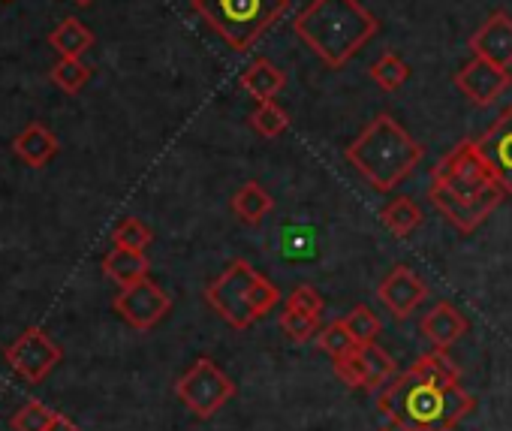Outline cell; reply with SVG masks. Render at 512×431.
Masks as SVG:
<instances>
[{
  "mask_svg": "<svg viewBox=\"0 0 512 431\" xmlns=\"http://www.w3.org/2000/svg\"><path fill=\"white\" fill-rule=\"evenodd\" d=\"M250 127L260 133V136H266V139H275V136L287 133L290 115L275 100H269V103H260V106L250 112Z\"/></svg>",
  "mask_w": 512,
  "mask_h": 431,
  "instance_id": "7402d4cb",
  "label": "cell"
},
{
  "mask_svg": "<svg viewBox=\"0 0 512 431\" xmlns=\"http://www.w3.org/2000/svg\"><path fill=\"white\" fill-rule=\"evenodd\" d=\"M293 31L326 67L341 70L380 31V22L359 0H311L296 16Z\"/></svg>",
  "mask_w": 512,
  "mask_h": 431,
  "instance_id": "3957f363",
  "label": "cell"
},
{
  "mask_svg": "<svg viewBox=\"0 0 512 431\" xmlns=\"http://www.w3.org/2000/svg\"><path fill=\"white\" fill-rule=\"evenodd\" d=\"M317 347H320L323 353H329L332 359H344V356H350L359 344H356V338L350 335V329H347V323H344V317H341V320H332L326 329L317 332Z\"/></svg>",
  "mask_w": 512,
  "mask_h": 431,
  "instance_id": "cb8c5ba5",
  "label": "cell"
},
{
  "mask_svg": "<svg viewBox=\"0 0 512 431\" xmlns=\"http://www.w3.org/2000/svg\"><path fill=\"white\" fill-rule=\"evenodd\" d=\"M73 4H79V7H88V4H94V0H73Z\"/></svg>",
  "mask_w": 512,
  "mask_h": 431,
  "instance_id": "d6a6232c",
  "label": "cell"
},
{
  "mask_svg": "<svg viewBox=\"0 0 512 431\" xmlns=\"http://www.w3.org/2000/svg\"><path fill=\"white\" fill-rule=\"evenodd\" d=\"M371 79L383 88V91H398L407 79H410V67L395 55V52H386L380 55L374 64H371Z\"/></svg>",
  "mask_w": 512,
  "mask_h": 431,
  "instance_id": "603a6c76",
  "label": "cell"
},
{
  "mask_svg": "<svg viewBox=\"0 0 512 431\" xmlns=\"http://www.w3.org/2000/svg\"><path fill=\"white\" fill-rule=\"evenodd\" d=\"M115 311L133 329L148 332L172 311V296L151 278H142L130 287H121V293L115 296Z\"/></svg>",
  "mask_w": 512,
  "mask_h": 431,
  "instance_id": "9c48e42d",
  "label": "cell"
},
{
  "mask_svg": "<svg viewBox=\"0 0 512 431\" xmlns=\"http://www.w3.org/2000/svg\"><path fill=\"white\" fill-rule=\"evenodd\" d=\"M175 395L196 419H211L235 398L232 377L208 356H199L175 383Z\"/></svg>",
  "mask_w": 512,
  "mask_h": 431,
  "instance_id": "8992f818",
  "label": "cell"
},
{
  "mask_svg": "<svg viewBox=\"0 0 512 431\" xmlns=\"http://www.w3.org/2000/svg\"><path fill=\"white\" fill-rule=\"evenodd\" d=\"M281 332L293 341V344H308L317 338L320 332V320L317 317H308V314H299V311H287L281 314Z\"/></svg>",
  "mask_w": 512,
  "mask_h": 431,
  "instance_id": "f1b7e54d",
  "label": "cell"
},
{
  "mask_svg": "<svg viewBox=\"0 0 512 431\" xmlns=\"http://www.w3.org/2000/svg\"><path fill=\"white\" fill-rule=\"evenodd\" d=\"M425 157V145L416 142L392 115H377L350 145V166L380 193L395 190Z\"/></svg>",
  "mask_w": 512,
  "mask_h": 431,
  "instance_id": "277c9868",
  "label": "cell"
},
{
  "mask_svg": "<svg viewBox=\"0 0 512 431\" xmlns=\"http://www.w3.org/2000/svg\"><path fill=\"white\" fill-rule=\"evenodd\" d=\"M52 431H82V428L76 422H70L67 416H58V422L52 425Z\"/></svg>",
  "mask_w": 512,
  "mask_h": 431,
  "instance_id": "1f68e13d",
  "label": "cell"
},
{
  "mask_svg": "<svg viewBox=\"0 0 512 431\" xmlns=\"http://www.w3.org/2000/svg\"><path fill=\"white\" fill-rule=\"evenodd\" d=\"M49 46H52L61 58H82V55L94 46V34H91L76 16H67V19L49 34Z\"/></svg>",
  "mask_w": 512,
  "mask_h": 431,
  "instance_id": "ffe728a7",
  "label": "cell"
},
{
  "mask_svg": "<svg viewBox=\"0 0 512 431\" xmlns=\"http://www.w3.org/2000/svg\"><path fill=\"white\" fill-rule=\"evenodd\" d=\"M190 7L232 52H247L287 13L290 0H190Z\"/></svg>",
  "mask_w": 512,
  "mask_h": 431,
  "instance_id": "5b68a950",
  "label": "cell"
},
{
  "mask_svg": "<svg viewBox=\"0 0 512 431\" xmlns=\"http://www.w3.org/2000/svg\"><path fill=\"white\" fill-rule=\"evenodd\" d=\"M377 299L380 305L395 317V320H407L425 299H428V284L407 266H395L377 287Z\"/></svg>",
  "mask_w": 512,
  "mask_h": 431,
  "instance_id": "7c38bea8",
  "label": "cell"
},
{
  "mask_svg": "<svg viewBox=\"0 0 512 431\" xmlns=\"http://www.w3.org/2000/svg\"><path fill=\"white\" fill-rule=\"evenodd\" d=\"M359 356V365H362V389H377V386H386L389 377L395 374V359L374 344H365L356 350Z\"/></svg>",
  "mask_w": 512,
  "mask_h": 431,
  "instance_id": "44dd1931",
  "label": "cell"
},
{
  "mask_svg": "<svg viewBox=\"0 0 512 431\" xmlns=\"http://www.w3.org/2000/svg\"><path fill=\"white\" fill-rule=\"evenodd\" d=\"M380 221H383V227H386L392 236L407 239V236H413V233L425 224V214H422V208H419L410 196H398V199H392L389 205H383Z\"/></svg>",
  "mask_w": 512,
  "mask_h": 431,
  "instance_id": "d6986e66",
  "label": "cell"
},
{
  "mask_svg": "<svg viewBox=\"0 0 512 431\" xmlns=\"http://www.w3.org/2000/svg\"><path fill=\"white\" fill-rule=\"evenodd\" d=\"M58 410L46 407L43 401H28L16 416H13V428L16 431H52V425L58 422Z\"/></svg>",
  "mask_w": 512,
  "mask_h": 431,
  "instance_id": "4316f807",
  "label": "cell"
},
{
  "mask_svg": "<svg viewBox=\"0 0 512 431\" xmlns=\"http://www.w3.org/2000/svg\"><path fill=\"white\" fill-rule=\"evenodd\" d=\"M503 196V187L494 181L488 163L476 151V139H461L431 169L428 199L464 236L476 233L491 218Z\"/></svg>",
  "mask_w": 512,
  "mask_h": 431,
  "instance_id": "7a4b0ae2",
  "label": "cell"
},
{
  "mask_svg": "<svg viewBox=\"0 0 512 431\" xmlns=\"http://www.w3.org/2000/svg\"><path fill=\"white\" fill-rule=\"evenodd\" d=\"M58 136L43 127V124H28L16 139H13V151L28 163V166H46L55 154H58Z\"/></svg>",
  "mask_w": 512,
  "mask_h": 431,
  "instance_id": "e0dca14e",
  "label": "cell"
},
{
  "mask_svg": "<svg viewBox=\"0 0 512 431\" xmlns=\"http://www.w3.org/2000/svg\"><path fill=\"white\" fill-rule=\"evenodd\" d=\"M103 272H106V278H112L118 287H130V284L148 278L151 266H148V257H145L142 251L112 248V251L103 257Z\"/></svg>",
  "mask_w": 512,
  "mask_h": 431,
  "instance_id": "ac0fdd59",
  "label": "cell"
},
{
  "mask_svg": "<svg viewBox=\"0 0 512 431\" xmlns=\"http://www.w3.org/2000/svg\"><path fill=\"white\" fill-rule=\"evenodd\" d=\"M473 58H485L497 67H512V16L497 10L491 13L473 34H470Z\"/></svg>",
  "mask_w": 512,
  "mask_h": 431,
  "instance_id": "4fadbf2b",
  "label": "cell"
},
{
  "mask_svg": "<svg viewBox=\"0 0 512 431\" xmlns=\"http://www.w3.org/2000/svg\"><path fill=\"white\" fill-rule=\"evenodd\" d=\"M476 151L488 163L503 193L512 196V106H506L497 121L476 139Z\"/></svg>",
  "mask_w": 512,
  "mask_h": 431,
  "instance_id": "30bf717a",
  "label": "cell"
},
{
  "mask_svg": "<svg viewBox=\"0 0 512 431\" xmlns=\"http://www.w3.org/2000/svg\"><path fill=\"white\" fill-rule=\"evenodd\" d=\"M61 347L37 326L25 329L10 347H7V362L10 368L25 377L28 383H40L52 374V368L61 362Z\"/></svg>",
  "mask_w": 512,
  "mask_h": 431,
  "instance_id": "ba28073f",
  "label": "cell"
},
{
  "mask_svg": "<svg viewBox=\"0 0 512 431\" xmlns=\"http://www.w3.org/2000/svg\"><path fill=\"white\" fill-rule=\"evenodd\" d=\"M91 79V67L82 58H61L52 70V82L64 91V94H76L88 85Z\"/></svg>",
  "mask_w": 512,
  "mask_h": 431,
  "instance_id": "d4e9b609",
  "label": "cell"
},
{
  "mask_svg": "<svg viewBox=\"0 0 512 431\" xmlns=\"http://www.w3.org/2000/svg\"><path fill=\"white\" fill-rule=\"evenodd\" d=\"M260 278L250 263L232 260L220 278L205 287V302L217 317H223L232 329H250L256 323L253 314V284Z\"/></svg>",
  "mask_w": 512,
  "mask_h": 431,
  "instance_id": "52a82bcc",
  "label": "cell"
},
{
  "mask_svg": "<svg viewBox=\"0 0 512 431\" xmlns=\"http://www.w3.org/2000/svg\"><path fill=\"white\" fill-rule=\"evenodd\" d=\"M422 338L434 347V350H449L452 344H458L467 332V317L452 305V302H437L419 323Z\"/></svg>",
  "mask_w": 512,
  "mask_h": 431,
  "instance_id": "5bb4252c",
  "label": "cell"
},
{
  "mask_svg": "<svg viewBox=\"0 0 512 431\" xmlns=\"http://www.w3.org/2000/svg\"><path fill=\"white\" fill-rule=\"evenodd\" d=\"M344 323H347V329H350V335L356 338L359 347L374 344L377 335H380V329H383L380 317H377L368 305H356V308L344 317Z\"/></svg>",
  "mask_w": 512,
  "mask_h": 431,
  "instance_id": "484cf974",
  "label": "cell"
},
{
  "mask_svg": "<svg viewBox=\"0 0 512 431\" xmlns=\"http://www.w3.org/2000/svg\"><path fill=\"white\" fill-rule=\"evenodd\" d=\"M281 305V290H278V284L275 281H269V278H256V284H253V314H256V320H263L269 311H275Z\"/></svg>",
  "mask_w": 512,
  "mask_h": 431,
  "instance_id": "4dcf8cb0",
  "label": "cell"
},
{
  "mask_svg": "<svg viewBox=\"0 0 512 431\" xmlns=\"http://www.w3.org/2000/svg\"><path fill=\"white\" fill-rule=\"evenodd\" d=\"M238 85H241L256 103H269V100H275V97L284 91L287 76H284V70L275 67L272 61L256 58V61H250V67L241 73Z\"/></svg>",
  "mask_w": 512,
  "mask_h": 431,
  "instance_id": "9a60e30c",
  "label": "cell"
},
{
  "mask_svg": "<svg viewBox=\"0 0 512 431\" xmlns=\"http://www.w3.org/2000/svg\"><path fill=\"white\" fill-rule=\"evenodd\" d=\"M275 208V199L272 193L260 184V181H244L235 196H232V211H235V218L247 227H260L266 218H269V211Z\"/></svg>",
  "mask_w": 512,
  "mask_h": 431,
  "instance_id": "2e32d148",
  "label": "cell"
},
{
  "mask_svg": "<svg viewBox=\"0 0 512 431\" xmlns=\"http://www.w3.org/2000/svg\"><path fill=\"white\" fill-rule=\"evenodd\" d=\"M284 308L287 311H299V314H308V317H323V308H326V299L320 296V290L317 287H311V284H302V287H296L287 299H284Z\"/></svg>",
  "mask_w": 512,
  "mask_h": 431,
  "instance_id": "f546056e",
  "label": "cell"
},
{
  "mask_svg": "<svg viewBox=\"0 0 512 431\" xmlns=\"http://www.w3.org/2000/svg\"><path fill=\"white\" fill-rule=\"evenodd\" d=\"M112 242L115 248H127V251H148V245L154 242V233L139 221V218H124L115 230H112Z\"/></svg>",
  "mask_w": 512,
  "mask_h": 431,
  "instance_id": "83f0119b",
  "label": "cell"
},
{
  "mask_svg": "<svg viewBox=\"0 0 512 431\" xmlns=\"http://www.w3.org/2000/svg\"><path fill=\"white\" fill-rule=\"evenodd\" d=\"M455 88L476 106H488L494 103L509 85H512V76L506 67H497L485 58H473L467 61L458 73H455Z\"/></svg>",
  "mask_w": 512,
  "mask_h": 431,
  "instance_id": "8fae6325",
  "label": "cell"
},
{
  "mask_svg": "<svg viewBox=\"0 0 512 431\" xmlns=\"http://www.w3.org/2000/svg\"><path fill=\"white\" fill-rule=\"evenodd\" d=\"M383 431H398V428H395V425H389V428H383Z\"/></svg>",
  "mask_w": 512,
  "mask_h": 431,
  "instance_id": "836d02e7",
  "label": "cell"
},
{
  "mask_svg": "<svg viewBox=\"0 0 512 431\" xmlns=\"http://www.w3.org/2000/svg\"><path fill=\"white\" fill-rule=\"evenodd\" d=\"M377 407L389 425L404 431H452L476 401L461 386V368L449 353L431 350L383 386Z\"/></svg>",
  "mask_w": 512,
  "mask_h": 431,
  "instance_id": "6da1fadb",
  "label": "cell"
}]
</instances>
